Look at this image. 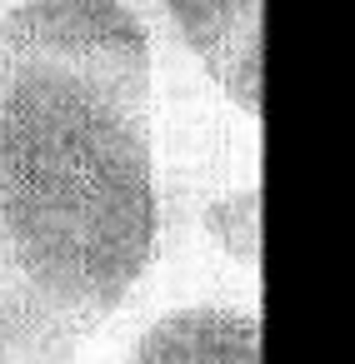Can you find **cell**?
<instances>
[{
	"label": "cell",
	"instance_id": "cell-4",
	"mask_svg": "<svg viewBox=\"0 0 355 364\" xmlns=\"http://www.w3.org/2000/svg\"><path fill=\"white\" fill-rule=\"evenodd\" d=\"M125 364H260V314L230 299L180 304L135 334Z\"/></svg>",
	"mask_w": 355,
	"mask_h": 364
},
{
	"label": "cell",
	"instance_id": "cell-2",
	"mask_svg": "<svg viewBox=\"0 0 355 364\" xmlns=\"http://www.w3.org/2000/svg\"><path fill=\"white\" fill-rule=\"evenodd\" d=\"M210 284L215 294L260 269V175L255 145H235L205 110L160 100V255L155 264Z\"/></svg>",
	"mask_w": 355,
	"mask_h": 364
},
{
	"label": "cell",
	"instance_id": "cell-1",
	"mask_svg": "<svg viewBox=\"0 0 355 364\" xmlns=\"http://www.w3.org/2000/svg\"><path fill=\"white\" fill-rule=\"evenodd\" d=\"M160 255V60L0 36V294L81 349Z\"/></svg>",
	"mask_w": 355,
	"mask_h": 364
},
{
	"label": "cell",
	"instance_id": "cell-5",
	"mask_svg": "<svg viewBox=\"0 0 355 364\" xmlns=\"http://www.w3.org/2000/svg\"><path fill=\"white\" fill-rule=\"evenodd\" d=\"M76 349L0 294V364H71Z\"/></svg>",
	"mask_w": 355,
	"mask_h": 364
},
{
	"label": "cell",
	"instance_id": "cell-3",
	"mask_svg": "<svg viewBox=\"0 0 355 364\" xmlns=\"http://www.w3.org/2000/svg\"><path fill=\"white\" fill-rule=\"evenodd\" d=\"M160 36L185 50L245 120L260 115V31L265 0H150Z\"/></svg>",
	"mask_w": 355,
	"mask_h": 364
}]
</instances>
